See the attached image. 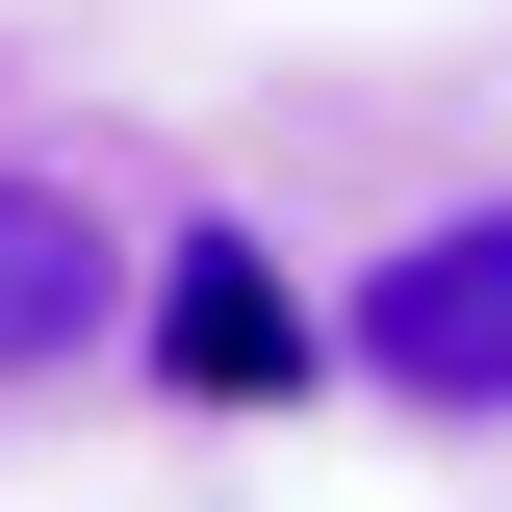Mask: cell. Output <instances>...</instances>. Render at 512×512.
Listing matches in <instances>:
<instances>
[{
    "mask_svg": "<svg viewBox=\"0 0 512 512\" xmlns=\"http://www.w3.org/2000/svg\"><path fill=\"white\" fill-rule=\"evenodd\" d=\"M128 308V256H103V205L77 180H0V384H52L77 333Z\"/></svg>",
    "mask_w": 512,
    "mask_h": 512,
    "instance_id": "obj_2",
    "label": "cell"
},
{
    "mask_svg": "<svg viewBox=\"0 0 512 512\" xmlns=\"http://www.w3.org/2000/svg\"><path fill=\"white\" fill-rule=\"evenodd\" d=\"M359 359L410 410H512V205H436V231L359 282Z\"/></svg>",
    "mask_w": 512,
    "mask_h": 512,
    "instance_id": "obj_1",
    "label": "cell"
},
{
    "mask_svg": "<svg viewBox=\"0 0 512 512\" xmlns=\"http://www.w3.org/2000/svg\"><path fill=\"white\" fill-rule=\"evenodd\" d=\"M154 359H180V384H231V410H282V384H308V308L256 282V231H180V282H154Z\"/></svg>",
    "mask_w": 512,
    "mask_h": 512,
    "instance_id": "obj_3",
    "label": "cell"
}]
</instances>
